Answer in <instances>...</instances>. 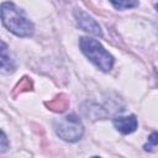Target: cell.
Instances as JSON below:
<instances>
[{
	"mask_svg": "<svg viewBox=\"0 0 158 158\" xmlns=\"http://www.w3.org/2000/svg\"><path fill=\"white\" fill-rule=\"evenodd\" d=\"M156 9H157V11H158V2L156 4Z\"/></svg>",
	"mask_w": 158,
	"mask_h": 158,
	"instance_id": "7c38bea8",
	"label": "cell"
},
{
	"mask_svg": "<svg viewBox=\"0 0 158 158\" xmlns=\"http://www.w3.org/2000/svg\"><path fill=\"white\" fill-rule=\"evenodd\" d=\"M111 4L116 9H118V10H123V9H130V7L138 6V1H111Z\"/></svg>",
	"mask_w": 158,
	"mask_h": 158,
	"instance_id": "30bf717a",
	"label": "cell"
},
{
	"mask_svg": "<svg viewBox=\"0 0 158 158\" xmlns=\"http://www.w3.org/2000/svg\"><path fill=\"white\" fill-rule=\"evenodd\" d=\"M114 126L117 131H120L123 135L127 133H132L136 131L138 122L135 115H130V116H118L114 118Z\"/></svg>",
	"mask_w": 158,
	"mask_h": 158,
	"instance_id": "5b68a950",
	"label": "cell"
},
{
	"mask_svg": "<svg viewBox=\"0 0 158 158\" xmlns=\"http://www.w3.org/2000/svg\"><path fill=\"white\" fill-rule=\"evenodd\" d=\"M31 89H32V81H31V79L27 78V77H23V78L16 84V86L14 88L12 95L16 96V95H19V94H21V93H23V91H28V90H31Z\"/></svg>",
	"mask_w": 158,
	"mask_h": 158,
	"instance_id": "ba28073f",
	"label": "cell"
},
{
	"mask_svg": "<svg viewBox=\"0 0 158 158\" xmlns=\"http://www.w3.org/2000/svg\"><path fill=\"white\" fill-rule=\"evenodd\" d=\"M56 133L67 142H77L84 135V126L74 114L60 117L53 122Z\"/></svg>",
	"mask_w": 158,
	"mask_h": 158,
	"instance_id": "3957f363",
	"label": "cell"
},
{
	"mask_svg": "<svg viewBox=\"0 0 158 158\" xmlns=\"http://www.w3.org/2000/svg\"><path fill=\"white\" fill-rule=\"evenodd\" d=\"M156 146H158V132H152L148 137L147 143L143 146V148H144V151H152L153 147H156Z\"/></svg>",
	"mask_w": 158,
	"mask_h": 158,
	"instance_id": "9c48e42d",
	"label": "cell"
},
{
	"mask_svg": "<svg viewBox=\"0 0 158 158\" xmlns=\"http://www.w3.org/2000/svg\"><path fill=\"white\" fill-rule=\"evenodd\" d=\"M91 158H101V157H91Z\"/></svg>",
	"mask_w": 158,
	"mask_h": 158,
	"instance_id": "4fadbf2b",
	"label": "cell"
},
{
	"mask_svg": "<svg viewBox=\"0 0 158 158\" xmlns=\"http://www.w3.org/2000/svg\"><path fill=\"white\" fill-rule=\"evenodd\" d=\"M1 20L2 25L19 37H30L33 35V23L27 20L21 9L12 2L1 4Z\"/></svg>",
	"mask_w": 158,
	"mask_h": 158,
	"instance_id": "6da1fadb",
	"label": "cell"
},
{
	"mask_svg": "<svg viewBox=\"0 0 158 158\" xmlns=\"http://www.w3.org/2000/svg\"><path fill=\"white\" fill-rule=\"evenodd\" d=\"M79 47L84 56L102 72H109L114 65V57L102 47V44L91 37H80Z\"/></svg>",
	"mask_w": 158,
	"mask_h": 158,
	"instance_id": "7a4b0ae2",
	"label": "cell"
},
{
	"mask_svg": "<svg viewBox=\"0 0 158 158\" xmlns=\"http://www.w3.org/2000/svg\"><path fill=\"white\" fill-rule=\"evenodd\" d=\"M74 17L77 20L78 26L81 30H84V31H86V32H89V33H91L94 36H99V37H102L104 36L100 25L89 14H86L81 9H77L74 11Z\"/></svg>",
	"mask_w": 158,
	"mask_h": 158,
	"instance_id": "277c9868",
	"label": "cell"
},
{
	"mask_svg": "<svg viewBox=\"0 0 158 158\" xmlns=\"http://www.w3.org/2000/svg\"><path fill=\"white\" fill-rule=\"evenodd\" d=\"M46 106H47L49 110L54 111V112H63V111H65V110L68 109V106H69V99H68L67 95L59 94V95H57L54 99H52L51 101H47V102H46Z\"/></svg>",
	"mask_w": 158,
	"mask_h": 158,
	"instance_id": "8992f818",
	"label": "cell"
},
{
	"mask_svg": "<svg viewBox=\"0 0 158 158\" xmlns=\"http://www.w3.org/2000/svg\"><path fill=\"white\" fill-rule=\"evenodd\" d=\"M14 70H15V63L7 52L6 43L1 42V72L2 73H12Z\"/></svg>",
	"mask_w": 158,
	"mask_h": 158,
	"instance_id": "52a82bcc",
	"label": "cell"
},
{
	"mask_svg": "<svg viewBox=\"0 0 158 158\" xmlns=\"http://www.w3.org/2000/svg\"><path fill=\"white\" fill-rule=\"evenodd\" d=\"M7 149V138L4 131H1V152H5Z\"/></svg>",
	"mask_w": 158,
	"mask_h": 158,
	"instance_id": "8fae6325",
	"label": "cell"
}]
</instances>
